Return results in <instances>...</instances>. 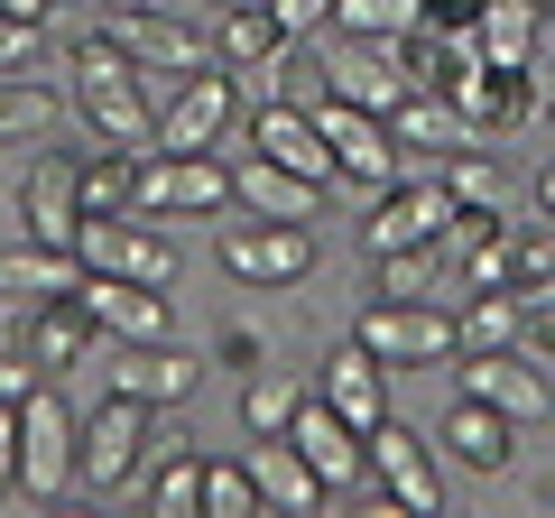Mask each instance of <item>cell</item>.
<instances>
[{
  "instance_id": "d4e9b609",
  "label": "cell",
  "mask_w": 555,
  "mask_h": 518,
  "mask_svg": "<svg viewBox=\"0 0 555 518\" xmlns=\"http://www.w3.org/2000/svg\"><path fill=\"white\" fill-rule=\"evenodd\" d=\"M436 444H444L454 463H473V472H509L518 426L500 417V407H481V399H454V407H444V426H436Z\"/></svg>"
},
{
  "instance_id": "2e32d148",
  "label": "cell",
  "mask_w": 555,
  "mask_h": 518,
  "mask_svg": "<svg viewBox=\"0 0 555 518\" xmlns=\"http://www.w3.org/2000/svg\"><path fill=\"white\" fill-rule=\"evenodd\" d=\"M444 93H454V112L473 120V140H509L518 120L537 112V83H528V65H463L454 83H444Z\"/></svg>"
},
{
  "instance_id": "f1b7e54d",
  "label": "cell",
  "mask_w": 555,
  "mask_h": 518,
  "mask_svg": "<svg viewBox=\"0 0 555 518\" xmlns=\"http://www.w3.org/2000/svg\"><path fill=\"white\" fill-rule=\"evenodd\" d=\"M500 287L528 306V324L555 306V222H518V232H509V279H500Z\"/></svg>"
},
{
  "instance_id": "1f68e13d",
  "label": "cell",
  "mask_w": 555,
  "mask_h": 518,
  "mask_svg": "<svg viewBox=\"0 0 555 518\" xmlns=\"http://www.w3.org/2000/svg\"><path fill=\"white\" fill-rule=\"evenodd\" d=\"M47 130H56V93L38 75H0V148L47 140Z\"/></svg>"
},
{
  "instance_id": "5bb4252c",
  "label": "cell",
  "mask_w": 555,
  "mask_h": 518,
  "mask_svg": "<svg viewBox=\"0 0 555 518\" xmlns=\"http://www.w3.org/2000/svg\"><path fill=\"white\" fill-rule=\"evenodd\" d=\"M315 75H324V93L361 102V112H389V102L408 93V75H398L389 38H343V28H324V56H315Z\"/></svg>"
},
{
  "instance_id": "4dcf8cb0",
  "label": "cell",
  "mask_w": 555,
  "mask_h": 518,
  "mask_svg": "<svg viewBox=\"0 0 555 518\" xmlns=\"http://www.w3.org/2000/svg\"><path fill=\"white\" fill-rule=\"evenodd\" d=\"M379 297H444V306H454V250H444V241L379 250Z\"/></svg>"
},
{
  "instance_id": "836d02e7",
  "label": "cell",
  "mask_w": 555,
  "mask_h": 518,
  "mask_svg": "<svg viewBox=\"0 0 555 518\" xmlns=\"http://www.w3.org/2000/svg\"><path fill=\"white\" fill-rule=\"evenodd\" d=\"M130 204H139V158H130V148L83 158V222H93V213H130Z\"/></svg>"
},
{
  "instance_id": "4fadbf2b",
  "label": "cell",
  "mask_w": 555,
  "mask_h": 518,
  "mask_svg": "<svg viewBox=\"0 0 555 518\" xmlns=\"http://www.w3.org/2000/svg\"><path fill=\"white\" fill-rule=\"evenodd\" d=\"M371 481L389 491V509H408V518H436V509H444L436 454H426V436H416V426H398V417L371 426Z\"/></svg>"
},
{
  "instance_id": "603a6c76",
  "label": "cell",
  "mask_w": 555,
  "mask_h": 518,
  "mask_svg": "<svg viewBox=\"0 0 555 518\" xmlns=\"http://www.w3.org/2000/svg\"><path fill=\"white\" fill-rule=\"evenodd\" d=\"M241 463H250V481H259V509H287V518H306V509H324V481H315V463L297 454L287 436H250L241 444Z\"/></svg>"
},
{
  "instance_id": "f546056e",
  "label": "cell",
  "mask_w": 555,
  "mask_h": 518,
  "mask_svg": "<svg viewBox=\"0 0 555 518\" xmlns=\"http://www.w3.org/2000/svg\"><path fill=\"white\" fill-rule=\"evenodd\" d=\"M454 324H463V352H509V342L528 334V306H518L509 287H463Z\"/></svg>"
},
{
  "instance_id": "ffe728a7",
  "label": "cell",
  "mask_w": 555,
  "mask_h": 518,
  "mask_svg": "<svg viewBox=\"0 0 555 518\" xmlns=\"http://www.w3.org/2000/svg\"><path fill=\"white\" fill-rule=\"evenodd\" d=\"M102 352V324H93V306H83V287L75 297H38L28 306V361H38V379H65L75 361H93Z\"/></svg>"
},
{
  "instance_id": "60d3db41",
  "label": "cell",
  "mask_w": 555,
  "mask_h": 518,
  "mask_svg": "<svg viewBox=\"0 0 555 518\" xmlns=\"http://www.w3.org/2000/svg\"><path fill=\"white\" fill-rule=\"evenodd\" d=\"M259 361H269V342H259L250 324H232V334H222V371H259Z\"/></svg>"
},
{
  "instance_id": "f6af8a7d",
  "label": "cell",
  "mask_w": 555,
  "mask_h": 518,
  "mask_svg": "<svg viewBox=\"0 0 555 518\" xmlns=\"http://www.w3.org/2000/svg\"><path fill=\"white\" fill-rule=\"evenodd\" d=\"M537 213H546V222H555V158H546V167H537Z\"/></svg>"
},
{
  "instance_id": "d6a6232c",
  "label": "cell",
  "mask_w": 555,
  "mask_h": 518,
  "mask_svg": "<svg viewBox=\"0 0 555 518\" xmlns=\"http://www.w3.org/2000/svg\"><path fill=\"white\" fill-rule=\"evenodd\" d=\"M297 407H306L297 379H278V371H250V379H241V426H250V436H287Z\"/></svg>"
},
{
  "instance_id": "9a60e30c",
  "label": "cell",
  "mask_w": 555,
  "mask_h": 518,
  "mask_svg": "<svg viewBox=\"0 0 555 518\" xmlns=\"http://www.w3.org/2000/svg\"><path fill=\"white\" fill-rule=\"evenodd\" d=\"M20 222H28V241H56V250H75V232H83V158H28V177H20Z\"/></svg>"
},
{
  "instance_id": "4316f807",
  "label": "cell",
  "mask_w": 555,
  "mask_h": 518,
  "mask_svg": "<svg viewBox=\"0 0 555 518\" xmlns=\"http://www.w3.org/2000/svg\"><path fill=\"white\" fill-rule=\"evenodd\" d=\"M83 287V259L75 250H56V241H10L0 250V297H75Z\"/></svg>"
},
{
  "instance_id": "ba28073f",
  "label": "cell",
  "mask_w": 555,
  "mask_h": 518,
  "mask_svg": "<svg viewBox=\"0 0 555 518\" xmlns=\"http://www.w3.org/2000/svg\"><path fill=\"white\" fill-rule=\"evenodd\" d=\"M102 38L120 47V56L139 65V75H204V65H222L214 47H204V28H185L177 20V0H139V10H112L102 20Z\"/></svg>"
},
{
  "instance_id": "f35d334b",
  "label": "cell",
  "mask_w": 555,
  "mask_h": 518,
  "mask_svg": "<svg viewBox=\"0 0 555 518\" xmlns=\"http://www.w3.org/2000/svg\"><path fill=\"white\" fill-rule=\"evenodd\" d=\"M269 10H278L287 38H324V28H334V0H269Z\"/></svg>"
},
{
  "instance_id": "8d00e7d4",
  "label": "cell",
  "mask_w": 555,
  "mask_h": 518,
  "mask_svg": "<svg viewBox=\"0 0 555 518\" xmlns=\"http://www.w3.org/2000/svg\"><path fill=\"white\" fill-rule=\"evenodd\" d=\"M204 518H259L250 463H204Z\"/></svg>"
},
{
  "instance_id": "7bdbcfd3",
  "label": "cell",
  "mask_w": 555,
  "mask_h": 518,
  "mask_svg": "<svg viewBox=\"0 0 555 518\" xmlns=\"http://www.w3.org/2000/svg\"><path fill=\"white\" fill-rule=\"evenodd\" d=\"M528 83H537V112L555 120V56H537V65H528Z\"/></svg>"
},
{
  "instance_id": "cb8c5ba5",
  "label": "cell",
  "mask_w": 555,
  "mask_h": 518,
  "mask_svg": "<svg viewBox=\"0 0 555 518\" xmlns=\"http://www.w3.org/2000/svg\"><path fill=\"white\" fill-rule=\"evenodd\" d=\"M83 306H93L102 342H167V287H139V279H83Z\"/></svg>"
},
{
  "instance_id": "7402d4cb",
  "label": "cell",
  "mask_w": 555,
  "mask_h": 518,
  "mask_svg": "<svg viewBox=\"0 0 555 518\" xmlns=\"http://www.w3.org/2000/svg\"><path fill=\"white\" fill-rule=\"evenodd\" d=\"M324 195H334V185H315V177H297V167L259 158V148L232 167V204H241V213H259V222H315Z\"/></svg>"
},
{
  "instance_id": "5b68a950",
  "label": "cell",
  "mask_w": 555,
  "mask_h": 518,
  "mask_svg": "<svg viewBox=\"0 0 555 518\" xmlns=\"http://www.w3.org/2000/svg\"><path fill=\"white\" fill-rule=\"evenodd\" d=\"M306 112H315V130L334 140V185L343 195H389V185L408 177V158H398V140H389V112H361V102H343V93L306 102Z\"/></svg>"
},
{
  "instance_id": "9c48e42d",
  "label": "cell",
  "mask_w": 555,
  "mask_h": 518,
  "mask_svg": "<svg viewBox=\"0 0 555 518\" xmlns=\"http://www.w3.org/2000/svg\"><path fill=\"white\" fill-rule=\"evenodd\" d=\"M454 399H481V407H500L509 426H546L555 417V379L537 371L528 352H454Z\"/></svg>"
},
{
  "instance_id": "52a82bcc",
  "label": "cell",
  "mask_w": 555,
  "mask_h": 518,
  "mask_svg": "<svg viewBox=\"0 0 555 518\" xmlns=\"http://www.w3.org/2000/svg\"><path fill=\"white\" fill-rule=\"evenodd\" d=\"M361 342H371L379 361H398V371H416V361L454 371L463 324H454V306H444V297H379L371 315H361Z\"/></svg>"
},
{
  "instance_id": "ee69618b",
  "label": "cell",
  "mask_w": 555,
  "mask_h": 518,
  "mask_svg": "<svg viewBox=\"0 0 555 518\" xmlns=\"http://www.w3.org/2000/svg\"><path fill=\"white\" fill-rule=\"evenodd\" d=\"M10 20H38V28H56V0H0Z\"/></svg>"
},
{
  "instance_id": "6da1fadb",
  "label": "cell",
  "mask_w": 555,
  "mask_h": 518,
  "mask_svg": "<svg viewBox=\"0 0 555 518\" xmlns=\"http://www.w3.org/2000/svg\"><path fill=\"white\" fill-rule=\"evenodd\" d=\"M75 112L93 120L102 148H130V158H158V112H149V75H139L130 56H120L112 38H75Z\"/></svg>"
},
{
  "instance_id": "d590c367",
  "label": "cell",
  "mask_w": 555,
  "mask_h": 518,
  "mask_svg": "<svg viewBox=\"0 0 555 518\" xmlns=\"http://www.w3.org/2000/svg\"><path fill=\"white\" fill-rule=\"evenodd\" d=\"M334 28L343 38H408L416 0H334Z\"/></svg>"
},
{
  "instance_id": "484cf974",
  "label": "cell",
  "mask_w": 555,
  "mask_h": 518,
  "mask_svg": "<svg viewBox=\"0 0 555 518\" xmlns=\"http://www.w3.org/2000/svg\"><path fill=\"white\" fill-rule=\"evenodd\" d=\"M473 56L481 65H537L546 56V10H537V0H481Z\"/></svg>"
},
{
  "instance_id": "74e56055",
  "label": "cell",
  "mask_w": 555,
  "mask_h": 518,
  "mask_svg": "<svg viewBox=\"0 0 555 518\" xmlns=\"http://www.w3.org/2000/svg\"><path fill=\"white\" fill-rule=\"evenodd\" d=\"M38 56H47V28L0 10V75H38Z\"/></svg>"
},
{
  "instance_id": "7dc6e473",
  "label": "cell",
  "mask_w": 555,
  "mask_h": 518,
  "mask_svg": "<svg viewBox=\"0 0 555 518\" xmlns=\"http://www.w3.org/2000/svg\"><path fill=\"white\" fill-rule=\"evenodd\" d=\"M177 10H185V0H177ZM204 10H250V0H204Z\"/></svg>"
},
{
  "instance_id": "83f0119b",
  "label": "cell",
  "mask_w": 555,
  "mask_h": 518,
  "mask_svg": "<svg viewBox=\"0 0 555 518\" xmlns=\"http://www.w3.org/2000/svg\"><path fill=\"white\" fill-rule=\"evenodd\" d=\"M287 28H278V10L269 0H250V10H222V28H214V56L232 65V75H269L278 56H287Z\"/></svg>"
},
{
  "instance_id": "7a4b0ae2",
  "label": "cell",
  "mask_w": 555,
  "mask_h": 518,
  "mask_svg": "<svg viewBox=\"0 0 555 518\" xmlns=\"http://www.w3.org/2000/svg\"><path fill=\"white\" fill-rule=\"evenodd\" d=\"M149 444H158V407L149 399H102L93 417H83V444H75V491L93 500H120L139 472H149Z\"/></svg>"
},
{
  "instance_id": "bcb514c9",
  "label": "cell",
  "mask_w": 555,
  "mask_h": 518,
  "mask_svg": "<svg viewBox=\"0 0 555 518\" xmlns=\"http://www.w3.org/2000/svg\"><path fill=\"white\" fill-rule=\"evenodd\" d=\"M537 352L555 361V306H546V315H537Z\"/></svg>"
},
{
  "instance_id": "8992f818",
  "label": "cell",
  "mask_w": 555,
  "mask_h": 518,
  "mask_svg": "<svg viewBox=\"0 0 555 518\" xmlns=\"http://www.w3.org/2000/svg\"><path fill=\"white\" fill-rule=\"evenodd\" d=\"M139 213H158V222L241 213L232 204V167H222L214 148H158V158H139Z\"/></svg>"
},
{
  "instance_id": "ac0fdd59",
  "label": "cell",
  "mask_w": 555,
  "mask_h": 518,
  "mask_svg": "<svg viewBox=\"0 0 555 518\" xmlns=\"http://www.w3.org/2000/svg\"><path fill=\"white\" fill-rule=\"evenodd\" d=\"M315 399L371 436V426L389 417V361H379L361 334H352V342H334V352H324V371H315Z\"/></svg>"
},
{
  "instance_id": "ab89813d",
  "label": "cell",
  "mask_w": 555,
  "mask_h": 518,
  "mask_svg": "<svg viewBox=\"0 0 555 518\" xmlns=\"http://www.w3.org/2000/svg\"><path fill=\"white\" fill-rule=\"evenodd\" d=\"M0 500H20V407H0Z\"/></svg>"
},
{
  "instance_id": "d6986e66",
  "label": "cell",
  "mask_w": 555,
  "mask_h": 518,
  "mask_svg": "<svg viewBox=\"0 0 555 518\" xmlns=\"http://www.w3.org/2000/svg\"><path fill=\"white\" fill-rule=\"evenodd\" d=\"M112 389L149 407H185L204 389V361L177 352V342H112Z\"/></svg>"
},
{
  "instance_id": "44dd1931",
  "label": "cell",
  "mask_w": 555,
  "mask_h": 518,
  "mask_svg": "<svg viewBox=\"0 0 555 518\" xmlns=\"http://www.w3.org/2000/svg\"><path fill=\"white\" fill-rule=\"evenodd\" d=\"M389 140H398V158H408V177H416V158L444 167L454 148H473V120L454 112V93H398L389 102Z\"/></svg>"
},
{
  "instance_id": "e0dca14e",
  "label": "cell",
  "mask_w": 555,
  "mask_h": 518,
  "mask_svg": "<svg viewBox=\"0 0 555 518\" xmlns=\"http://www.w3.org/2000/svg\"><path fill=\"white\" fill-rule=\"evenodd\" d=\"M241 130H250V148H259V158H278V167H297V177L334 185V140L315 130V112H306V102L269 93V102H259L250 120H241Z\"/></svg>"
},
{
  "instance_id": "e575fe53",
  "label": "cell",
  "mask_w": 555,
  "mask_h": 518,
  "mask_svg": "<svg viewBox=\"0 0 555 518\" xmlns=\"http://www.w3.org/2000/svg\"><path fill=\"white\" fill-rule=\"evenodd\" d=\"M444 185H454V204H463V213H509V177H500V167L481 158V140L444 158Z\"/></svg>"
},
{
  "instance_id": "b9f144b4",
  "label": "cell",
  "mask_w": 555,
  "mask_h": 518,
  "mask_svg": "<svg viewBox=\"0 0 555 518\" xmlns=\"http://www.w3.org/2000/svg\"><path fill=\"white\" fill-rule=\"evenodd\" d=\"M28 389H38V361H20V352H0V407H20Z\"/></svg>"
},
{
  "instance_id": "30bf717a",
  "label": "cell",
  "mask_w": 555,
  "mask_h": 518,
  "mask_svg": "<svg viewBox=\"0 0 555 518\" xmlns=\"http://www.w3.org/2000/svg\"><path fill=\"white\" fill-rule=\"evenodd\" d=\"M222 269H232L241 287H306L315 279V232L306 222H222Z\"/></svg>"
},
{
  "instance_id": "277c9868",
  "label": "cell",
  "mask_w": 555,
  "mask_h": 518,
  "mask_svg": "<svg viewBox=\"0 0 555 518\" xmlns=\"http://www.w3.org/2000/svg\"><path fill=\"white\" fill-rule=\"evenodd\" d=\"M75 444H83V417L65 407V379H38L20 399V500L75 491Z\"/></svg>"
},
{
  "instance_id": "c3c4849f",
  "label": "cell",
  "mask_w": 555,
  "mask_h": 518,
  "mask_svg": "<svg viewBox=\"0 0 555 518\" xmlns=\"http://www.w3.org/2000/svg\"><path fill=\"white\" fill-rule=\"evenodd\" d=\"M112 10H139V0H112Z\"/></svg>"
},
{
  "instance_id": "7c38bea8",
  "label": "cell",
  "mask_w": 555,
  "mask_h": 518,
  "mask_svg": "<svg viewBox=\"0 0 555 518\" xmlns=\"http://www.w3.org/2000/svg\"><path fill=\"white\" fill-rule=\"evenodd\" d=\"M241 130V75L232 65H204L177 83V102L158 112V148H222Z\"/></svg>"
},
{
  "instance_id": "8fae6325",
  "label": "cell",
  "mask_w": 555,
  "mask_h": 518,
  "mask_svg": "<svg viewBox=\"0 0 555 518\" xmlns=\"http://www.w3.org/2000/svg\"><path fill=\"white\" fill-rule=\"evenodd\" d=\"M454 185H444V167H416V177H398L389 195H371V250H408V241H444L454 232Z\"/></svg>"
},
{
  "instance_id": "3957f363",
  "label": "cell",
  "mask_w": 555,
  "mask_h": 518,
  "mask_svg": "<svg viewBox=\"0 0 555 518\" xmlns=\"http://www.w3.org/2000/svg\"><path fill=\"white\" fill-rule=\"evenodd\" d=\"M75 259L83 279H139V287H177V241H167L158 213H93L75 232Z\"/></svg>"
}]
</instances>
